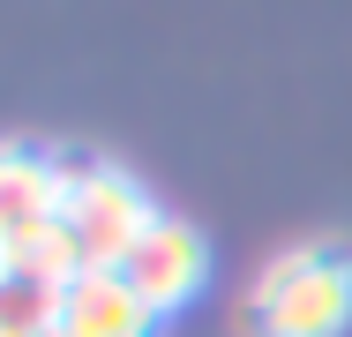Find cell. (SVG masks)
<instances>
[{
  "label": "cell",
  "instance_id": "6da1fadb",
  "mask_svg": "<svg viewBox=\"0 0 352 337\" xmlns=\"http://www.w3.org/2000/svg\"><path fill=\"white\" fill-rule=\"evenodd\" d=\"M60 165V232H68L82 270H120L128 248L157 225V202L142 195L128 165L98 157V150H53Z\"/></svg>",
  "mask_w": 352,
  "mask_h": 337
},
{
  "label": "cell",
  "instance_id": "7a4b0ae2",
  "mask_svg": "<svg viewBox=\"0 0 352 337\" xmlns=\"http://www.w3.org/2000/svg\"><path fill=\"white\" fill-rule=\"evenodd\" d=\"M255 337H345L352 330V255L330 240H300L248 285Z\"/></svg>",
  "mask_w": 352,
  "mask_h": 337
},
{
  "label": "cell",
  "instance_id": "3957f363",
  "mask_svg": "<svg viewBox=\"0 0 352 337\" xmlns=\"http://www.w3.org/2000/svg\"><path fill=\"white\" fill-rule=\"evenodd\" d=\"M60 225V165L38 142H0V255L30 263Z\"/></svg>",
  "mask_w": 352,
  "mask_h": 337
},
{
  "label": "cell",
  "instance_id": "277c9868",
  "mask_svg": "<svg viewBox=\"0 0 352 337\" xmlns=\"http://www.w3.org/2000/svg\"><path fill=\"white\" fill-rule=\"evenodd\" d=\"M120 277L135 285V292L157 307V315H173V307H188V300L203 292V277H210V248H203V232H195L188 217L157 210V225L142 232L135 248H128Z\"/></svg>",
  "mask_w": 352,
  "mask_h": 337
},
{
  "label": "cell",
  "instance_id": "5b68a950",
  "mask_svg": "<svg viewBox=\"0 0 352 337\" xmlns=\"http://www.w3.org/2000/svg\"><path fill=\"white\" fill-rule=\"evenodd\" d=\"M157 307L142 300L120 270H82L60 285V330L68 337H157Z\"/></svg>",
  "mask_w": 352,
  "mask_h": 337
},
{
  "label": "cell",
  "instance_id": "8992f818",
  "mask_svg": "<svg viewBox=\"0 0 352 337\" xmlns=\"http://www.w3.org/2000/svg\"><path fill=\"white\" fill-rule=\"evenodd\" d=\"M60 330V285L0 255V337H53Z\"/></svg>",
  "mask_w": 352,
  "mask_h": 337
},
{
  "label": "cell",
  "instance_id": "52a82bcc",
  "mask_svg": "<svg viewBox=\"0 0 352 337\" xmlns=\"http://www.w3.org/2000/svg\"><path fill=\"white\" fill-rule=\"evenodd\" d=\"M53 337H68V330H53Z\"/></svg>",
  "mask_w": 352,
  "mask_h": 337
}]
</instances>
